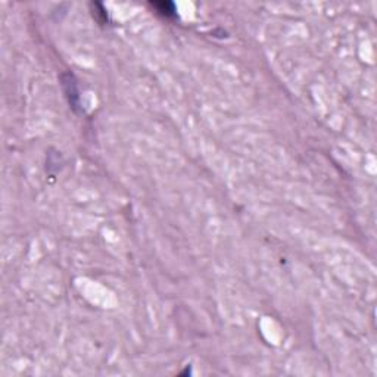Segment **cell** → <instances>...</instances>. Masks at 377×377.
Here are the masks:
<instances>
[{
	"label": "cell",
	"instance_id": "cell-1",
	"mask_svg": "<svg viewBox=\"0 0 377 377\" xmlns=\"http://www.w3.org/2000/svg\"><path fill=\"white\" fill-rule=\"evenodd\" d=\"M62 83L65 87L69 89V90H66L68 97H69V103L72 105V108H77L78 106V94H77V90H75V81H74L72 75L71 74H63Z\"/></svg>",
	"mask_w": 377,
	"mask_h": 377
},
{
	"label": "cell",
	"instance_id": "cell-2",
	"mask_svg": "<svg viewBox=\"0 0 377 377\" xmlns=\"http://www.w3.org/2000/svg\"><path fill=\"white\" fill-rule=\"evenodd\" d=\"M152 7L159 15H162L165 18H176L177 16L176 6L171 1H155V3H152Z\"/></svg>",
	"mask_w": 377,
	"mask_h": 377
}]
</instances>
